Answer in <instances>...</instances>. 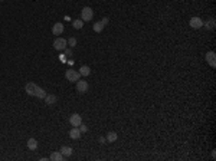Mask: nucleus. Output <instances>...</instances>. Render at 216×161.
Masks as SVG:
<instances>
[{
    "label": "nucleus",
    "mask_w": 216,
    "mask_h": 161,
    "mask_svg": "<svg viewBox=\"0 0 216 161\" xmlns=\"http://www.w3.org/2000/svg\"><path fill=\"white\" fill-rule=\"evenodd\" d=\"M203 26H206L208 29H213L215 27V19H209L206 23H203Z\"/></svg>",
    "instance_id": "nucleus-19"
},
{
    "label": "nucleus",
    "mask_w": 216,
    "mask_h": 161,
    "mask_svg": "<svg viewBox=\"0 0 216 161\" xmlns=\"http://www.w3.org/2000/svg\"><path fill=\"white\" fill-rule=\"evenodd\" d=\"M69 124L72 125V127H79L81 124H82V118H81V115L79 114H72L71 117H69Z\"/></svg>",
    "instance_id": "nucleus-5"
},
{
    "label": "nucleus",
    "mask_w": 216,
    "mask_h": 161,
    "mask_svg": "<svg viewBox=\"0 0 216 161\" xmlns=\"http://www.w3.org/2000/svg\"><path fill=\"white\" fill-rule=\"evenodd\" d=\"M104 26H105V24H104V23H103L101 20H100V22H97V23H94V32L100 33V32H101V30L104 29Z\"/></svg>",
    "instance_id": "nucleus-17"
},
{
    "label": "nucleus",
    "mask_w": 216,
    "mask_h": 161,
    "mask_svg": "<svg viewBox=\"0 0 216 161\" xmlns=\"http://www.w3.org/2000/svg\"><path fill=\"white\" fill-rule=\"evenodd\" d=\"M77 91L79 94H85L88 91V82L87 81H77Z\"/></svg>",
    "instance_id": "nucleus-6"
},
{
    "label": "nucleus",
    "mask_w": 216,
    "mask_h": 161,
    "mask_svg": "<svg viewBox=\"0 0 216 161\" xmlns=\"http://www.w3.org/2000/svg\"><path fill=\"white\" fill-rule=\"evenodd\" d=\"M27 148H29L30 151H35V150L38 148V141H36L35 138H29V140H27Z\"/></svg>",
    "instance_id": "nucleus-13"
},
{
    "label": "nucleus",
    "mask_w": 216,
    "mask_h": 161,
    "mask_svg": "<svg viewBox=\"0 0 216 161\" xmlns=\"http://www.w3.org/2000/svg\"><path fill=\"white\" fill-rule=\"evenodd\" d=\"M105 138H107L108 143H114V141H117V138H118V137H117V132L111 131V132H108V134H107V137H105Z\"/></svg>",
    "instance_id": "nucleus-16"
},
{
    "label": "nucleus",
    "mask_w": 216,
    "mask_h": 161,
    "mask_svg": "<svg viewBox=\"0 0 216 161\" xmlns=\"http://www.w3.org/2000/svg\"><path fill=\"white\" fill-rule=\"evenodd\" d=\"M62 32H64V24H62V23H59V22H58V23H55V24H53V27H52V33L58 36V35H61Z\"/></svg>",
    "instance_id": "nucleus-11"
},
{
    "label": "nucleus",
    "mask_w": 216,
    "mask_h": 161,
    "mask_svg": "<svg viewBox=\"0 0 216 161\" xmlns=\"http://www.w3.org/2000/svg\"><path fill=\"white\" fill-rule=\"evenodd\" d=\"M66 42H68V45H69L71 48H74V46H77V37H69V39H68Z\"/></svg>",
    "instance_id": "nucleus-20"
},
{
    "label": "nucleus",
    "mask_w": 216,
    "mask_h": 161,
    "mask_svg": "<svg viewBox=\"0 0 216 161\" xmlns=\"http://www.w3.org/2000/svg\"><path fill=\"white\" fill-rule=\"evenodd\" d=\"M189 23H190V26H192L193 29H200V27L203 26V20H202L200 17H198V16H195V17H192Z\"/></svg>",
    "instance_id": "nucleus-7"
},
{
    "label": "nucleus",
    "mask_w": 216,
    "mask_h": 161,
    "mask_svg": "<svg viewBox=\"0 0 216 161\" xmlns=\"http://www.w3.org/2000/svg\"><path fill=\"white\" fill-rule=\"evenodd\" d=\"M65 78H66L69 82H77V81L81 78V75H79V72H77V71H74V69H68V71L65 72Z\"/></svg>",
    "instance_id": "nucleus-3"
},
{
    "label": "nucleus",
    "mask_w": 216,
    "mask_h": 161,
    "mask_svg": "<svg viewBox=\"0 0 216 161\" xmlns=\"http://www.w3.org/2000/svg\"><path fill=\"white\" fill-rule=\"evenodd\" d=\"M215 158H216V151L213 150V151H212V160H215Z\"/></svg>",
    "instance_id": "nucleus-25"
},
{
    "label": "nucleus",
    "mask_w": 216,
    "mask_h": 161,
    "mask_svg": "<svg viewBox=\"0 0 216 161\" xmlns=\"http://www.w3.org/2000/svg\"><path fill=\"white\" fill-rule=\"evenodd\" d=\"M69 137H71L72 140H79V138H81V131H79V128H78V127H74V128L69 131Z\"/></svg>",
    "instance_id": "nucleus-10"
},
{
    "label": "nucleus",
    "mask_w": 216,
    "mask_h": 161,
    "mask_svg": "<svg viewBox=\"0 0 216 161\" xmlns=\"http://www.w3.org/2000/svg\"><path fill=\"white\" fill-rule=\"evenodd\" d=\"M59 151L62 153L64 158H65V157H69V156H72V147H66V145H64V147H62Z\"/></svg>",
    "instance_id": "nucleus-14"
},
{
    "label": "nucleus",
    "mask_w": 216,
    "mask_h": 161,
    "mask_svg": "<svg viewBox=\"0 0 216 161\" xmlns=\"http://www.w3.org/2000/svg\"><path fill=\"white\" fill-rule=\"evenodd\" d=\"M101 22H103V23H104V24H108V17H104V19H103V20H101Z\"/></svg>",
    "instance_id": "nucleus-24"
},
{
    "label": "nucleus",
    "mask_w": 216,
    "mask_h": 161,
    "mask_svg": "<svg viewBox=\"0 0 216 161\" xmlns=\"http://www.w3.org/2000/svg\"><path fill=\"white\" fill-rule=\"evenodd\" d=\"M90 73H91V69H90V66H87V65L81 66V69H79V75H81V76H88Z\"/></svg>",
    "instance_id": "nucleus-15"
},
{
    "label": "nucleus",
    "mask_w": 216,
    "mask_h": 161,
    "mask_svg": "<svg viewBox=\"0 0 216 161\" xmlns=\"http://www.w3.org/2000/svg\"><path fill=\"white\" fill-rule=\"evenodd\" d=\"M25 91L27 92V95L36 96V98H39V99H45V96H46V91L42 89V88H40L39 85H36L35 82H27L26 86H25Z\"/></svg>",
    "instance_id": "nucleus-1"
},
{
    "label": "nucleus",
    "mask_w": 216,
    "mask_h": 161,
    "mask_svg": "<svg viewBox=\"0 0 216 161\" xmlns=\"http://www.w3.org/2000/svg\"><path fill=\"white\" fill-rule=\"evenodd\" d=\"M216 55H215V52L213 50H211V52H208L206 53V60H208V63L212 66V68H215L216 66Z\"/></svg>",
    "instance_id": "nucleus-8"
},
{
    "label": "nucleus",
    "mask_w": 216,
    "mask_h": 161,
    "mask_svg": "<svg viewBox=\"0 0 216 161\" xmlns=\"http://www.w3.org/2000/svg\"><path fill=\"white\" fill-rule=\"evenodd\" d=\"M56 101H58V98H56L53 94H46V96H45V102H46V105H55Z\"/></svg>",
    "instance_id": "nucleus-9"
},
{
    "label": "nucleus",
    "mask_w": 216,
    "mask_h": 161,
    "mask_svg": "<svg viewBox=\"0 0 216 161\" xmlns=\"http://www.w3.org/2000/svg\"><path fill=\"white\" fill-rule=\"evenodd\" d=\"M98 141H100V143H101V144H103V143H105V141H107V140H105V138H104V137H100V140H98Z\"/></svg>",
    "instance_id": "nucleus-23"
},
{
    "label": "nucleus",
    "mask_w": 216,
    "mask_h": 161,
    "mask_svg": "<svg viewBox=\"0 0 216 161\" xmlns=\"http://www.w3.org/2000/svg\"><path fill=\"white\" fill-rule=\"evenodd\" d=\"M72 26H74L75 29H82L84 23H82V20H81V19H77V20H74V22H72Z\"/></svg>",
    "instance_id": "nucleus-18"
},
{
    "label": "nucleus",
    "mask_w": 216,
    "mask_h": 161,
    "mask_svg": "<svg viewBox=\"0 0 216 161\" xmlns=\"http://www.w3.org/2000/svg\"><path fill=\"white\" fill-rule=\"evenodd\" d=\"M49 160H51V161H62V160H64V156H62V153H61V151H53V153L51 154Z\"/></svg>",
    "instance_id": "nucleus-12"
},
{
    "label": "nucleus",
    "mask_w": 216,
    "mask_h": 161,
    "mask_svg": "<svg viewBox=\"0 0 216 161\" xmlns=\"http://www.w3.org/2000/svg\"><path fill=\"white\" fill-rule=\"evenodd\" d=\"M64 52H65V55H66L68 58L72 56V50H71V49H64Z\"/></svg>",
    "instance_id": "nucleus-21"
},
{
    "label": "nucleus",
    "mask_w": 216,
    "mask_h": 161,
    "mask_svg": "<svg viewBox=\"0 0 216 161\" xmlns=\"http://www.w3.org/2000/svg\"><path fill=\"white\" fill-rule=\"evenodd\" d=\"M66 46H68V42L64 37H56L53 42V48L56 50H64V49H66Z\"/></svg>",
    "instance_id": "nucleus-4"
},
{
    "label": "nucleus",
    "mask_w": 216,
    "mask_h": 161,
    "mask_svg": "<svg viewBox=\"0 0 216 161\" xmlns=\"http://www.w3.org/2000/svg\"><path fill=\"white\" fill-rule=\"evenodd\" d=\"M79 127H81V128H79V131H81V132H87V131H88V128H87V125H82V124H81Z\"/></svg>",
    "instance_id": "nucleus-22"
},
{
    "label": "nucleus",
    "mask_w": 216,
    "mask_h": 161,
    "mask_svg": "<svg viewBox=\"0 0 216 161\" xmlns=\"http://www.w3.org/2000/svg\"><path fill=\"white\" fill-rule=\"evenodd\" d=\"M94 17V10L91 7H84L81 10V20L82 22H90Z\"/></svg>",
    "instance_id": "nucleus-2"
}]
</instances>
